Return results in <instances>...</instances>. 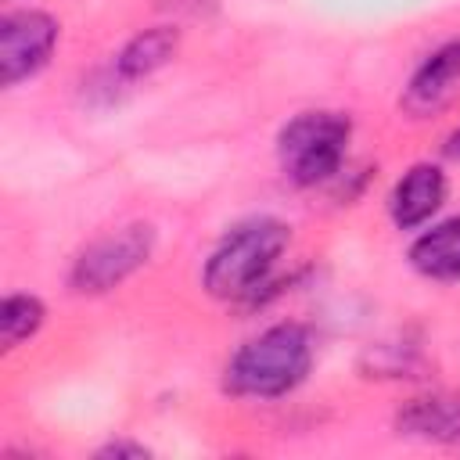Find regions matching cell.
I'll return each mask as SVG.
<instances>
[{
    "label": "cell",
    "instance_id": "cell-6",
    "mask_svg": "<svg viewBox=\"0 0 460 460\" xmlns=\"http://www.w3.org/2000/svg\"><path fill=\"white\" fill-rule=\"evenodd\" d=\"M460 93V40H449L435 47L410 75L399 108L410 119H431L438 115L453 97Z\"/></svg>",
    "mask_w": 460,
    "mask_h": 460
},
{
    "label": "cell",
    "instance_id": "cell-8",
    "mask_svg": "<svg viewBox=\"0 0 460 460\" xmlns=\"http://www.w3.org/2000/svg\"><path fill=\"white\" fill-rule=\"evenodd\" d=\"M395 431L420 442H460V392H424L395 410Z\"/></svg>",
    "mask_w": 460,
    "mask_h": 460
},
{
    "label": "cell",
    "instance_id": "cell-1",
    "mask_svg": "<svg viewBox=\"0 0 460 460\" xmlns=\"http://www.w3.org/2000/svg\"><path fill=\"white\" fill-rule=\"evenodd\" d=\"M291 244V226L277 216L234 223L212 248L201 284L219 302H252Z\"/></svg>",
    "mask_w": 460,
    "mask_h": 460
},
{
    "label": "cell",
    "instance_id": "cell-12",
    "mask_svg": "<svg viewBox=\"0 0 460 460\" xmlns=\"http://www.w3.org/2000/svg\"><path fill=\"white\" fill-rule=\"evenodd\" d=\"M97 456H133V460H144V456H151V449L140 446V442H129V438H115V442L101 446Z\"/></svg>",
    "mask_w": 460,
    "mask_h": 460
},
{
    "label": "cell",
    "instance_id": "cell-3",
    "mask_svg": "<svg viewBox=\"0 0 460 460\" xmlns=\"http://www.w3.org/2000/svg\"><path fill=\"white\" fill-rule=\"evenodd\" d=\"M352 122L341 111H298L277 133V162L280 172L295 187L327 183L349 151Z\"/></svg>",
    "mask_w": 460,
    "mask_h": 460
},
{
    "label": "cell",
    "instance_id": "cell-5",
    "mask_svg": "<svg viewBox=\"0 0 460 460\" xmlns=\"http://www.w3.org/2000/svg\"><path fill=\"white\" fill-rule=\"evenodd\" d=\"M58 18L36 7H18L0 18V79L4 86H18L47 68L58 47Z\"/></svg>",
    "mask_w": 460,
    "mask_h": 460
},
{
    "label": "cell",
    "instance_id": "cell-11",
    "mask_svg": "<svg viewBox=\"0 0 460 460\" xmlns=\"http://www.w3.org/2000/svg\"><path fill=\"white\" fill-rule=\"evenodd\" d=\"M47 320V305L36 295H7L0 305V345L11 352L22 341H29Z\"/></svg>",
    "mask_w": 460,
    "mask_h": 460
},
{
    "label": "cell",
    "instance_id": "cell-9",
    "mask_svg": "<svg viewBox=\"0 0 460 460\" xmlns=\"http://www.w3.org/2000/svg\"><path fill=\"white\" fill-rule=\"evenodd\" d=\"M410 266L428 280H460V216L431 223L410 244Z\"/></svg>",
    "mask_w": 460,
    "mask_h": 460
},
{
    "label": "cell",
    "instance_id": "cell-13",
    "mask_svg": "<svg viewBox=\"0 0 460 460\" xmlns=\"http://www.w3.org/2000/svg\"><path fill=\"white\" fill-rule=\"evenodd\" d=\"M442 155H446V158H453V162H460V126H456V129L446 137V144H442Z\"/></svg>",
    "mask_w": 460,
    "mask_h": 460
},
{
    "label": "cell",
    "instance_id": "cell-7",
    "mask_svg": "<svg viewBox=\"0 0 460 460\" xmlns=\"http://www.w3.org/2000/svg\"><path fill=\"white\" fill-rule=\"evenodd\" d=\"M446 194H449L446 172L438 165H431V162H417L392 187V194H388V216H392V223L399 230H417V226H424L442 208Z\"/></svg>",
    "mask_w": 460,
    "mask_h": 460
},
{
    "label": "cell",
    "instance_id": "cell-2",
    "mask_svg": "<svg viewBox=\"0 0 460 460\" xmlns=\"http://www.w3.org/2000/svg\"><path fill=\"white\" fill-rule=\"evenodd\" d=\"M313 367V338L302 323H273L248 338L223 370V388L237 399H280Z\"/></svg>",
    "mask_w": 460,
    "mask_h": 460
},
{
    "label": "cell",
    "instance_id": "cell-4",
    "mask_svg": "<svg viewBox=\"0 0 460 460\" xmlns=\"http://www.w3.org/2000/svg\"><path fill=\"white\" fill-rule=\"evenodd\" d=\"M155 252V226L151 223H129L119 226L97 241H90L68 270V288L75 295H104L119 284H126Z\"/></svg>",
    "mask_w": 460,
    "mask_h": 460
},
{
    "label": "cell",
    "instance_id": "cell-10",
    "mask_svg": "<svg viewBox=\"0 0 460 460\" xmlns=\"http://www.w3.org/2000/svg\"><path fill=\"white\" fill-rule=\"evenodd\" d=\"M176 47H180V32H176L172 25L144 29V32L129 36L126 47L115 54V72H119V79H126V83L147 79V75H155L158 68H165V65L176 58Z\"/></svg>",
    "mask_w": 460,
    "mask_h": 460
}]
</instances>
